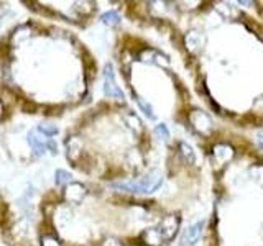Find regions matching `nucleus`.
<instances>
[{
  "label": "nucleus",
  "mask_w": 263,
  "mask_h": 246,
  "mask_svg": "<svg viewBox=\"0 0 263 246\" xmlns=\"http://www.w3.org/2000/svg\"><path fill=\"white\" fill-rule=\"evenodd\" d=\"M181 225V220L178 215H168L164 217L158 227L150 228L143 233V238L148 241V244H160L161 241H171L176 236Z\"/></svg>",
  "instance_id": "obj_1"
},
{
  "label": "nucleus",
  "mask_w": 263,
  "mask_h": 246,
  "mask_svg": "<svg viewBox=\"0 0 263 246\" xmlns=\"http://www.w3.org/2000/svg\"><path fill=\"white\" fill-rule=\"evenodd\" d=\"M163 184V177L160 174H148L140 177L134 182H120V184H112L115 189L125 192H134V194H152L156 192Z\"/></svg>",
  "instance_id": "obj_2"
},
{
  "label": "nucleus",
  "mask_w": 263,
  "mask_h": 246,
  "mask_svg": "<svg viewBox=\"0 0 263 246\" xmlns=\"http://www.w3.org/2000/svg\"><path fill=\"white\" fill-rule=\"evenodd\" d=\"M28 143L30 146L35 150L38 154H45L46 151H49L51 154H56L58 153V146L56 143L53 141L51 138H48L45 135H40V131L38 130H33L30 131V135H28Z\"/></svg>",
  "instance_id": "obj_3"
},
{
  "label": "nucleus",
  "mask_w": 263,
  "mask_h": 246,
  "mask_svg": "<svg viewBox=\"0 0 263 246\" xmlns=\"http://www.w3.org/2000/svg\"><path fill=\"white\" fill-rule=\"evenodd\" d=\"M104 92L110 98H119V100L123 98V92L117 86V82H115V74H114L112 64H105V68H104Z\"/></svg>",
  "instance_id": "obj_4"
},
{
  "label": "nucleus",
  "mask_w": 263,
  "mask_h": 246,
  "mask_svg": "<svg viewBox=\"0 0 263 246\" xmlns=\"http://www.w3.org/2000/svg\"><path fill=\"white\" fill-rule=\"evenodd\" d=\"M202 228H204V220L189 227L183 236V246H194L197 241H199L202 236Z\"/></svg>",
  "instance_id": "obj_5"
},
{
  "label": "nucleus",
  "mask_w": 263,
  "mask_h": 246,
  "mask_svg": "<svg viewBox=\"0 0 263 246\" xmlns=\"http://www.w3.org/2000/svg\"><path fill=\"white\" fill-rule=\"evenodd\" d=\"M191 121L196 130L202 131V133H209L212 130V120L209 118V115H205L201 110H194L191 113Z\"/></svg>",
  "instance_id": "obj_6"
},
{
  "label": "nucleus",
  "mask_w": 263,
  "mask_h": 246,
  "mask_svg": "<svg viewBox=\"0 0 263 246\" xmlns=\"http://www.w3.org/2000/svg\"><path fill=\"white\" fill-rule=\"evenodd\" d=\"M84 195H86V187L78 182H71L68 189H66V200L71 203H79Z\"/></svg>",
  "instance_id": "obj_7"
},
{
  "label": "nucleus",
  "mask_w": 263,
  "mask_h": 246,
  "mask_svg": "<svg viewBox=\"0 0 263 246\" xmlns=\"http://www.w3.org/2000/svg\"><path fill=\"white\" fill-rule=\"evenodd\" d=\"M101 20H102L104 25H109V27H117V25L120 23V15L117 12L110 10V12H105L101 16Z\"/></svg>",
  "instance_id": "obj_8"
},
{
  "label": "nucleus",
  "mask_w": 263,
  "mask_h": 246,
  "mask_svg": "<svg viewBox=\"0 0 263 246\" xmlns=\"http://www.w3.org/2000/svg\"><path fill=\"white\" fill-rule=\"evenodd\" d=\"M71 174L68 171H63V169H58L56 174H54V182L56 186H68L71 184Z\"/></svg>",
  "instance_id": "obj_9"
},
{
  "label": "nucleus",
  "mask_w": 263,
  "mask_h": 246,
  "mask_svg": "<svg viewBox=\"0 0 263 246\" xmlns=\"http://www.w3.org/2000/svg\"><path fill=\"white\" fill-rule=\"evenodd\" d=\"M137 104H138V107H140V110H142L148 118H150V120H155V113H153V109H152V105H150V104L145 102L142 97H137Z\"/></svg>",
  "instance_id": "obj_10"
},
{
  "label": "nucleus",
  "mask_w": 263,
  "mask_h": 246,
  "mask_svg": "<svg viewBox=\"0 0 263 246\" xmlns=\"http://www.w3.org/2000/svg\"><path fill=\"white\" fill-rule=\"evenodd\" d=\"M179 150H181V153H183V156H184V159H186L189 164H194L196 156H194V151H193V148H191V146L186 145V143H181V145H179Z\"/></svg>",
  "instance_id": "obj_11"
},
{
  "label": "nucleus",
  "mask_w": 263,
  "mask_h": 246,
  "mask_svg": "<svg viewBox=\"0 0 263 246\" xmlns=\"http://www.w3.org/2000/svg\"><path fill=\"white\" fill-rule=\"evenodd\" d=\"M155 133H156V136H158L160 139H168L170 138V130L166 128L164 123H160V125L155 127Z\"/></svg>",
  "instance_id": "obj_12"
},
{
  "label": "nucleus",
  "mask_w": 263,
  "mask_h": 246,
  "mask_svg": "<svg viewBox=\"0 0 263 246\" xmlns=\"http://www.w3.org/2000/svg\"><path fill=\"white\" fill-rule=\"evenodd\" d=\"M38 131L41 135H45L48 138H51L54 135H58V128L56 127H51V125H40L38 127Z\"/></svg>",
  "instance_id": "obj_13"
},
{
  "label": "nucleus",
  "mask_w": 263,
  "mask_h": 246,
  "mask_svg": "<svg viewBox=\"0 0 263 246\" xmlns=\"http://www.w3.org/2000/svg\"><path fill=\"white\" fill-rule=\"evenodd\" d=\"M41 246H61V244L58 243L56 238H49V236H46V238H43V243H41Z\"/></svg>",
  "instance_id": "obj_14"
},
{
  "label": "nucleus",
  "mask_w": 263,
  "mask_h": 246,
  "mask_svg": "<svg viewBox=\"0 0 263 246\" xmlns=\"http://www.w3.org/2000/svg\"><path fill=\"white\" fill-rule=\"evenodd\" d=\"M258 145L263 148V133H260V135H258Z\"/></svg>",
  "instance_id": "obj_15"
},
{
  "label": "nucleus",
  "mask_w": 263,
  "mask_h": 246,
  "mask_svg": "<svg viewBox=\"0 0 263 246\" xmlns=\"http://www.w3.org/2000/svg\"><path fill=\"white\" fill-rule=\"evenodd\" d=\"M0 113H2V104H0Z\"/></svg>",
  "instance_id": "obj_16"
}]
</instances>
